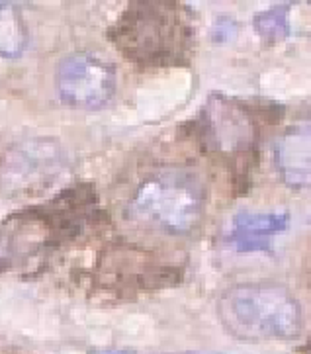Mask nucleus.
Returning <instances> with one entry per match:
<instances>
[{
	"label": "nucleus",
	"instance_id": "nucleus-1",
	"mask_svg": "<svg viewBox=\"0 0 311 354\" xmlns=\"http://www.w3.org/2000/svg\"><path fill=\"white\" fill-rule=\"evenodd\" d=\"M192 26L180 4H131L114 28V44L127 59L143 65H180L192 53Z\"/></svg>",
	"mask_w": 311,
	"mask_h": 354
},
{
	"label": "nucleus",
	"instance_id": "nucleus-2",
	"mask_svg": "<svg viewBox=\"0 0 311 354\" xmlns=\"http://www.w3.org/2000/svg\"><path fill=\"white\" fill-rule=\"evenodd\" d=\"M223 327L245 341L290 339L301 329L300 304L284 286L253 282L229 288L218 301Z\"/></svg>",
	"mask_w": 311,
	"mask_h": 354
},
{
	"label": "nucleus",
	"instance_id": "nucleus-3",
	"mask_svg": "<svg viewBox=\"0 0 311 354\" xmlns=\"http://www.w3.org/2000/svg\"><path fill=\"white\" fill-rule=\"evenodd\" d=\"M129 212L147 227L169 235H188L204 216V190L186 172H159L139 186Z\"/></svg>",
	"mask_w": 311,
	"mask_h": 354
},
{
	"label": "nucleus",
	"instance_id": "nucleus-4",
	"mask_svg": "<svg viewBox=\"0 0 311 354\" xmlns=\"http://www.w3.org/2000/svg\"><path fill=\"white\" fill-rule=\"evenodd\" d=\"M204 138L207 147L227 167L243 172L256 145V126L239 104L211 98L204 110Z\"/></svg>",
	"mask_w": 311,
	"mask_h": 354
},
{
	"label": "nucleus",
	"instance_id": "nucleus-5",
	"mask_svg": "<svg viewBox=\"0 0 311 354\" xmlns=\"http://www.w3.org/2000/svg\"><path fill=\"white\" fill-rule=\"evenodd\" d=\"M55 88L59 98L73 108H100L114 96L115 71L94 53H73L59 63Z\"/></svg>",
	"mask_w": 311,
	"mask_h": 354
},
{
	"label": "nucleus",
	"instance_id": "nucleus-6",
	"mask_svg": "<svg viewBox=\"0 0 311 354\" xmlns=\"http://www.w3.org/2000/svg\"><path fill=\"white\" fill-rule=\"evenodd\" d=\"M282 180L292 188H311V120L290 126L274 149Z\"/></svg>",
	"mask_w": 311,
	"mask_h": 354
},
{
	"label": "nucleus",
	"instance_id": "nucleus-7",
	"mask_svg": "<svg viewBox=\"0 0 311 354\" xmlns=\"http://www.w3.org/2000/svg\"><path fill=\"white\" fill-rule=\"evenodd\" d=\"M286 214H239L225 237L237 251H268L270 239L288 225Z\"/></svg>",
	"mask_w": 311,
	"mask_h": 354
},
{
	"label": "nucleus",
	"instance_id": "nucleus-8",
	"mask_svg": "<svg viewBox=\"0 0 311 354\" xmlns=\"http://www.w3.org/2000/svg\"><path fill=\"white\" fill-rule=\"evenodd\" d=\"M28 46V28L18 6L0 0V57H18Z\"/></svg>",
	"mask_w": 311,
	"mask_h": 354
},
{
	"label": "nucleus",
	"instance_id": "nucleus-9",
	"mask_svg": "<svg viewBox=\"0 0 311 354\" xmlns=\"http://www.w3.org/2000/svg\"><path fill=\"white\" fill-rule=\"evenodd\" d=\"M254 28L266 41H280L288 35V12L282 6L263 12L254 18Z\"/></svg>",
	"mask_w": 311,
	"mask_h": 354
},
{
	"label": "nucleus",
	"instance_id": "nucleus-10",
	"mask_svg": "<svg viewBox=\"0 0 311 354\" xmlns=\"http://www.w3.org/2000/svg\"><path fill=\"white\" fill-rule=\"evenodd\" d=\"M100 354H127V353H124V351H102Z\"/></svg>",
	"mask_w": 311,
	"mask_h": 354
},
{
	"label": "nucleus",
	"instance_id": "nucleus-11",
	"mask_svg": "<svg viewBox=\"0 0 311 354\" xmlns=\"http://www.w3.org/2000/svg\"><path fill=\"white\" fill-rule=\"evenodd\" d=\"M310 354H311V353H310Z\"/></svg>",
	"mask_w": 311,
	"mask_h": 354
}]
</instances>
